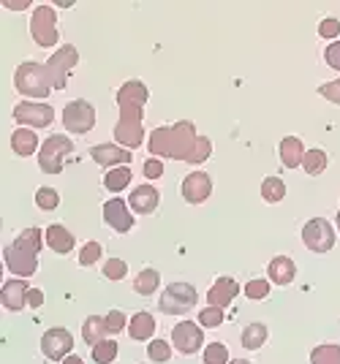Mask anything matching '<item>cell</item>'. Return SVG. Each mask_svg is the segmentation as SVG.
Here are the masks:
<instances>
[{
    "mask_svg": "<svg viewBox=\"0 0 340 364\" xmlns=\"http://www.w3.org/2000/svg\"><path fill=\"white\" fill-rule=\"evenodd\" d=\"M150 92L144 87V82L131 79L117 90V109H120V120L115 125V141L120 147H139L144 141V125H142V114H144V104H147Z\"/></svg>",
    "mask_w": 340,
    "mask_h": 364,
    "instance_id": "cell-1",
    "label": "cell"
},
{
    "mask_svg": "<svg viewBox=\"0 0 340 364\" xmlns=\"http://www.w3.org/2000/svg\"><path fill=\"white\" fill-rule=\"evenodd\" d=\"M196 125L191 120H180L174 125H161L155 128L147 139V150L155 158H171V161H188L191 150L196 144Z\"/></svg>",
    "mask_w": 340,
    "mask_h": 364,
    "instance_id": "cell-2",
    "label": "cell"
},
{
    "mask_svg": "<svg viewBox=\"0 0 340 364\" xmlns=\"http://www.w3.org/2000/svg\"><path fill=\"white\" fill-rule=\"evenodd\" d=\"M14 87L22 92V95H28V98H47L49 92L55 90L47 65L33 63V60L22 63L14 71Z\"/></svg>",
    "mask_w": 340,
    "mask_h": 364,
    "instance_id": "cell-3",
    "label": "cell"
},
{
    "mask_svg": "<svg viewBox=\"0 0 340 364\" xmlns=\"http://www.w3.org/2000/svg\"><path fill=\"white\" fill-rule=\"evenodd\" d=\"M196 299H199V294H196V289L191 283H171L161 294L158 307L166 316H186L188 310L196 307Z\"/></svg>",
    "mask_w": 340,
    "mask_h": 364,
    "instance_id": "cell-4",
    "label": "cell"
},
{
    "mask_svg": "<svg viewBox=\"0 0 340 364\" xmlns=\"http://www.w3.org/2000/svg\"><path fill=\"white\" fill-rule=\"evenodd\" d=\"M31 36L36 44L47 46V49L60 41V36H58V14H55L52 6H47V3L36 6V11L31 16Z\"/></svg>",
    "mask_w": 340,
    "mask_h": 364,
    "instance_id": "cell-5",
    "label": "cell"
},
{
    "mask_svg": "<svg viewBox=\"0 0 340 364\" xmlns=\"http://www.w3.org/2000/svg\"><path fill=\"white\" fill-rule=\"evenodd\" d=\"M71 152H74L71 139L63 136V134H55V136H49L47 141L41 144V150H38V166H41V171H47V174H60L63 161H65Z\"/></svg>",
    "mask_w": 340,
    "mask_h": 364,
    "instance_id": "cell-6",
    "label": "cell"
},
{
    "mask_svg": "<svg viewBox=\"0 0 340 364\" xmlns=\"http://www.w3.org/2000/svg\"><path fill=\"white\" fill-rule=\"evenodd\" d=\"M63 125H65L68 134H77V136L87 134V131H93V125H95L93 104L85 101V98L65 104V109H63Z\"/></svg>",
    "mask_w": 340,
    "mask_h": 364,
    "instance_id": "cell-7",
    "label": "cell"
},
{
    "mask_svg": "<svg viewBox=\"0 0 340 364\" xmlns=\"http://www.w3.org/2000/svg\"><path fill=\"white\" fill-rule=\"evenodd\" d=\"M77 63H79V52H77V46H71V44L60 46V49L49 58L47 71H49V76H52V87H55V90H63V87L68 85V76L77 68Z\"/></svg>",
    "mask_w": 340,
    "mask_h": 364,
    "instance_id": "cell-8",
    "label": "cell"
},
{
    "mask_svg": "<svg viewBox=\"0 0 340 364\" xmlns=\"http://www.w3.org/2000/svg\"><path fill=\"white\" fill-rule=\"evenodd\" d=\"M302 242L308 250L313 253H329L335 247V231H332V223L324 220V218H313L302 226Z\"/></svg>",
    "mask_w": 340,
    "mask_h": 364,
    "instance_id": "cell-9",
    "label": "cell"
},
{
    "mask_svg": "<svg viewBox=\"0 0 340 364\" xmlns=\"http://www.w3.org/2000/svg\"><path fill=\"white\" fill-rule=\"evenodd\" d=\"M3 258H6V269L14 274V277H22V280H28L36 274L38 269V256L31 253V250H25V247H19V245H6V250H3Z\"/></svg>",
    "mask_w": 340,
    "mask_h": 364,
    "instance_id": "cell-10",
    "label": "cell"
},
{
    "mask_svg": "<svg viewBox=\"0 0 340 364\" xmlns=\"http://www.w3.org/2000/svg\"><path fill=\"white\" fill-rule=\"evenodd\" d=\"M71 348H74V337H71L68 329H63V326L47 329L44 337H41V350H44V356L52 359V362H63L65 356H71Z\"/></svg>",
    "mask_w": 340,
    "mask_h": 364,
    "instance_id": "cell-11",
    "label": "cell"
},
{
    "mask_svg": "<svg viewBox=\"0 0 340 364\" xmlns=\"http://www.w3.org/2000/svg\"><path fill=\"white\" fill-rule=\"evenodd\" d=\"M171 343H174V348L180 350L183 356L196 353V350L201 348V343H204L201 326L193 323V321H180V323L171 329Z\"/></svg>",
    "mask_w": 340,
    "mask_h": 364,
    "instance_id": "cell-12",
    "label": "cell"
},
{
    "mask_svg": "<svg viewBox=\"0 0 340 364\" xmlns=\"http://www.w3.org/2000/svg\"><path fill=\"white\" fill-rule=\"evenodd\" d=\"M14 120L19 125H31V128H47L55 120V109L49 104H16Z\"/></svg>",
    "mask_w": 340,
    "mask_h": 364,
    "instance_id": "cell-13",
    "label": "cell"
},
{
    "mask_svg": "<svg viewBox=\"0 0 340 364\" xmlns=\"http://www.w3.org/2000/svg\"><path fill=\"white\" fill-rule=\"evenodd\" d=\"M104 223L109 228H115L117 234H128L134 228V215L128 213V204H125L123 198L115 196L104 204Z\"/></svg>",
    "mask_w": 340,
    "mask_h": 364,
    "instance_id": "cell-14",
    "label": "cell"
},
{
    "mask_svg": "<svg viewBox=\"0 0 340 364\" xmlns=\"http://www.w3.org/2000/svg\"><path fill=\"white\" fill-rule=\"evenodd\" d=\"M183 198L188 204H204L210 193H213V180L204 174V171H191L186 180H183Z\"/></svg>",
    "mask_w": 340,
    "mask_h": 364,
    "instance_id": "cell-15",
    "label": "cell"
},
{
    "mask_svg": "<svg viewBox=\"0 0 340 364\" xmlns=\"http://www.w3.org/2000/svg\"><path fill=\"white\" fill-rule=\"evenodd\" d=\"M28 294H31L28 280H22V277H11V280H6V283H3V289H0V302H3L6 310L16 313V310L28 307Z\"/></svg>",
    "mask_w": 340,
    "mask_h": 364,
    "instance_id": "cell-16",
    "label": "cell"
},
{
    "mask_svg": "<svg viewBox=\"0 0 340 364\" xmlns=\"http://www.w3.org/2000/svg\"><path fill=\"white\" fill-rule=\"evenodd\" d=\"M90 155H93L95 164L104 168H117L131 164V150L115 147V144H95V147H90Z\"/></svg>",
    "mask_w": 340,
    "mask_h": 364,
    "instance_id": "cell-17",
    "label": "cell"
},
{
    "mask_svg": "<svg viewBox=\"0 0 340 364\" xmlns=\"http://www.w3.org/2000/svg\"><path fill=\"white\" fill-rule=\"evenodd\" d=\"M237 294H240V283L234 277H218L213 283V289L207 291V302L223 310V307H229L237 299Z\"/></svg>",
    "mask_w": 340,
    "mask_h": 364,
    "instance_id": "cell-18",
    "label": "cell"
},
{
    "mask_svg": "<svg viewBox=\"0 0 340 364\" xmlns=\"http://www.w3.org/2000/svg\"><path fill=\"white\" fill-rule=\"evenodd\" d=\"M158 201H161V193L155 191L153 185H139L137 191H131L128 207L139 215H153L158 210Z\"/></svg>",
    "mask_w": 340,
    "mask_h": 364,
    "instance_id": "cell-19",
    "label": "cell"
},
{
    "mask_svg": "<svg viewBox=\"0 0 340 364\" xmlns=\"http://www.w3.org/2000/svg\"><path fill=\"white\" fill-rule=\"evenodd\" d=\"M267 277L275 283V286H289L297 277V267L289 256H275L267 267Z\"/></svg>",
    "mask_w": 340,
    "mask_h": 364,
    "instance_id": "cell-20",
    "label": "cell"
},
{
    "mask_svg": "<svg viewBox=\"0 0 340 364\" xmlns=\"http://www.w3.org/2000/svg\"><path fill=\"white\" fill-rule=\"evenodd\" d=\"M44 240H47L49 250H55V253H60V256L74 250V234L65 226H60V223H52V226L44 231Z\"/></svg>",
    "mask_w": 340,
    "mask_h": 364,
    "instance_id": "cell-21",
    "label": "cell"
},
{
    "mask_svg": "<svg viewBox=\"0 0 340 364\" xmlns=\"http://www.w3.org/2000/svg\"><path fill=\"white\" fill-rule=\"evenodd\" d=\"M280 164L286 168H299L302 166V158H305V147L297 136H286L280 141Z\"/></svg>",
    "mask_w": 340,
    "mask_h": 364,
    "instance_id": "cell-22",
    "label": "cell"
},
{
    "mask_svg": "<svg viewBox=\"0 0 340 364\" xmlns=\"http://www.w3.org/2000/svg\"><path fill=\"white\" fill-rule=\"evenodd\" d=\"M128 334H131V340H137V343H144V340H153L155 334V318L150 313H137V316H131L128 321Z\"/></svg>",
    "mask_w": 340,
    "mask_h": 364,
    "instance_id": "cell-23",
    "label": "cell"
},
{
    "mask_svg": "<svg viewBox=\"0 0 340 364\" xmlns=\"http://www.w3.org/2000/svg\"><path fill=\"white\" fill-rule=\"evenodd\" d=\"M11 147H14V152L22 155V158H28V155L41 150L38 136H36V131H31V128H16L14 134H11Z\"/></svg>",
    "mask_w": 340,
    "mask_h": 364,
    "instance_id": "cell-24",
    "label": "cell"
},
{
    "mask_svg": "<svg viewBox=\"0 0 340 364\" xmlns=\"http://www.w3.org/2000/svg\"><path fill=\"white\" fill-rule=\"evenodd\" d=\"M158 283H161V274H158V269L147 267V269H142V272L134 277V291H137V294H142V296H153L155 291H158Z\"/></svg>",
    "mask_w": 340,
    "mask_h": 364,
    "instance_id": "cell-25",
    "label": "cell"
},
{
    "mask_svg": "<svg viewBox=\"0 0 340 364\" xmlns=\"http://www.w3.org/2000/svg\"><path fill=\"white\" fill-rule=\"evenodd\" d=\"M267 337H270V332H267V326L264 323H248L245 329H243V348L248 350H259L267 343Z\"/></svg>",
    "mask_w": 340,
    "mask_h": 364,
    "instance_id": "cell-26",
    "label": "cell"
},
{
    "mask_svg": "<svg viewBox=\"0 0 340 364\" xmlns=\"http://www.w3.org/2000/svg\"><path fill=\"white\" fill-rule=\"evenodd\" d=\"M107 323L104 318H98V316H90V318L82 323V337H85V343H90V348L98 346L101 340H107Z\"/></svg>",
    "mask_w": 340,
    "mask_h": 364,
    "instance_id": "cell-27",
    "label": "cell"
},
{
    "mask_svg": "<svg viewBox=\"0 0 340 364\" xmlns=\"http://www.w3.org/2000/svg\"><path fill=\"white\" fill-rule=\"evenodd\" d=\"M104 185H107V191H125L128 185H131V168L128 166H117V168H109L107 174H104Z\"/></svg>",
    "mask_w": 340,
    "mask_h": 364,
    "instance_id": "cell-28",
    "label": "cell"
},
{
    "mask_svg": "<svg viewBox=\"0 0 340 364\" xmlns=\"http://www.w3.org/2000/svg\"><path fill=\"white\" fill-rule=\"evenodd\" d=\"M310 364H340V346L324 343L310 350Z\"/></svg>",
    "mask_w": 340,
    "mask_h": 364,
    "instance_id": "cell-29",
    "label": "cell"
},
{
    "mask_svg": "<svg viewBox=\"0 0 340 364\" xmlns=\"http://www.w3.org/2000/svg\"><path fill=\"white\" fill-rule=\"evenodd\" d=\"M283 196H286V182L280 180V177H264V182H262L264 201L278 204V201H283Z\"/></svg>",
    "mask_w": 340,
    "mask_h": 364,
    "instance_id": "cell-30",
    "label": "cell"
},
{
    "mask_svg": "<svg viewBox=\"0 0 340 364\" xmlns=\"http://www.w3.org/2000/svg\"><path fill=\"white\" fill-rule=\"evenodd\" d=\"M302 168L308 171L310 177H319L326 168V152L313 147V150H305V158H302Z\"/></svg>",
    "mask_w": 340,
    "mask_h": 364,
    "instance_id": "cell-31",
    "label": "cell"
},
{
    "mask_svg": "<svg viewBox=\"0 0 340 364\" xmlns=\"http://www.w3.org/2000/svg\"><path fill=\"white\" fill-rule=\"evenodd\" d=\"M41 242H44V231L41 228H25L19 237L14 240V245L19 247H25V250H31V253H41Z\"/></svg>",
    "mask_w": 340,
    "mask_h": 364,
    "instance_id": "cell-32",
    "label": "cell"
},
{
    "mask_svg": "<svg viewBox=\"0 0 340 364\" xmlns=\"http://www.w3.org/2000/svg\"><path fill=\"white\" fill-rule=\"evenodd\" d=\"M117 359V343L115 340H101L93 346V362L95 364H112Z\"/></svg>",
    "mask_w": 340,
    "mask_h": 364,
    "instance_id": "cell-33",
    "label": "cell"
},
{
    "mask_svg": "<svg viewBox=\"0 0 340 364\" xmlns=\"http://www.w3.org/2000/svg\"><path fill=\"white\" fill-rule=\"evenodd\" d=\"M210 155H213V141H210L207 136H199L196 139V144H193V150H191V158H188L186 164L199 166V164H204Z\"/></svg>",
    "mask_w": 340,
    "mask_h": 364,
    "instance_id": "cell-34",
    "label": "cell"
},
{
    "mask_svg": "<svg viewBox=\"0 0 340 364\" xmlns=\"http://www.w3.org/2000/svg\"><path fill=\"white\" fill-rule=\"evenodd\" d=\"M58 204H60V196H58L55 188H38V191H36V207H38V210L52 213V210H58Z\"/></svg>",
    "mask_w": 340,
    "mask_h": 364,
    "instance_id": "cell-35",
    "label": "cell"
},
{
    "mask_svg": "<svg viewBox=\"0 0 340 364\" xmlns=\"http://www.w3.org/2000/svg\"><path fill=\"white\" fill-rule=\"evenodd\" d=\"M245 296L248 299H253V302L267 299V296H270V280H264V277H253V280H248Z\"/></svg>",
    "mask_w": 340,
    "mask_h": 364,
    "instance_id": "cell-36",
    "label": "cell"
},
{
    "mask_svg": "<svg viewBox=\"0 0 340 364\" xmlns=\"http://www.w3.org/2000/svg\"><path fill=\"white\" fill-rule=\"evenodd\" d=\"M204 364H229V348L223 343H210L204 348Z\"/></svg>",
    "mask_w": 340,
    "mask_h": 364,
    "instance_id": "cell-37",
    "label": "cell"
},
{
    "mask_svg": "<svg viewBox=\"0 0 340 364\" xmlns=\"http://www.w3.org/2000/svg\"><path fill=\"white\" fill-rule=\"evenodd\" d=\"M223 323V310L221 307H204L199 313V326L201 329H216V326H221Z\"/></svg>",
    "mask_w": 340,
    "mask_h": 364,
    "instance_id": "cell-38",
    "label": "cell"
},
{
    "mask_svg": "<svg viewBox=\"0 0 340 364\" xmlns=\"http://www.w3.org/2000/svg\"><path fill=\"white\" fill-rule=\"evenodd\" d=\"M147 356L153 359V362L164 364L171 359V346L166 343V340H153L150 346H147Z\"/></svg>",
    "mask_w": 340,
    "mask_h": 364,
    "instance_id": "cell-39",
    "label": "cell"
},
{
    "mask_svg": "<svg viewBox=\"0 0 340 364\" xmlns=\"http://www.w3.org/2000/svg\"><path fill=\"white\" fill-rule=\"evenodd\" d=\"M125 274H128V264H125L123 258H109V261H104V277H109V280H123Z\"/></svg>",
    "mask_w": 340,
    "mask_h": 364,
    "instance_id": "cell-40",
    "label": "cell"
},
{
    "mask_svg": "<svg viewBox=\"0 0 340 364\" xmlns=\"http://www.w3.org/2000/svg\"><path fill=\"white\" fill-rule=\"evenodd\" d=\"M101 253H104L101 242H87L82 247V253H79V264H82V267H93L95 261L101 258Z\"/></svg>",
    "mask_w": 340,
    "mask_h": 364,
    "instance_id": "cell-41",
    "label": "cell"
},
{
    "mask_svg": "<svg viewBox=\"0 0 340 364\" xmlns=\"http://www.w3.org/2000/svg\"><path fill=\"white\" fill-rule=\"evenodd\" d=\"M104 323H107L109 334H117V332H123V329H128V318H125L123 310H112L107 318H104Z\"/></svg>",
    "mask_w": 340,
    "mask_h": 364,
    "instance_id": "cell-42",
    "label": "cell"
},
{
    "mask_svg": "<svg viewBox=\"0 0 340 364\" xmlns=\"http://www.w3.org/2000/svg\"><path fill=\"white\" fill-rule=\"evenodd\" d=\"M319 36H322V38H338V36H340V22L335 19V16H326V19H322V25H319Z\"/></svg>",
    "mask_w": 340,
    "mask_h": 364,
    "instance_id": "cell-43",
    "label": "cell"
},
{
    "mask_svg": "<svg viewBox=\"0 0 340 364\" xmlns=\"http://www.w3.org/2000/svg\"><path fill=\"white\" fill-rule=\"evenodd\" d=\"M319 95H322V98H326V101H332V104H338V107H340V79H335V82H326V85H322V87H319Z\"/></svg>",
    "mask_w": 340,
    "mask_h": 364,
    "instance_id": "cell-44",
    "label": "cell"
},
{
    "mask_svg": "<svg viewBox=\"0 0 340 364\" xmlns=\"http://www.w3.org/2000/svg\"><path fill=\"white\" fill-rule=\"evenodd\" d=\"M324 60L329 68L340 71V41H332V44L324 49Z\"/></svg>",
    "mask_w": 340,
    "mask_h": 364,
    "instance_id": "cell-45",
    "label": "cell"
},
{
    "mask_svg": "<svg viewBox=\"0 0 340 364\" xmlns=\"http://www.w3.org/2000/svg\"><path fill=\"white\" fill-rule=\"evenodd\" d=\"M161 174H164V164H161L158 158H150V161L144 164V177H147V180H158Z\"/></svg>",
    "mask_w": 340,
    "mask_h": 364,
    "instance_id": "cell-46",
    "label": "cell"
},
{
    "mask_svg": "<svg viewBox=\"0 0 340 364\" xmlns=\"http://www.w3.org/2000/svg\"><path fill=\"white\" fill-rule=\"evenodd\" d=\"M41 304H44V291L31 289V294H28V307H41Z\"/></svg>",
    "mask_w": 340,
    "mask_h": 364,
    "instance_id": "cell-47",
    "label": "cell"
},
{
    "mask_svg": "<svg viewBox=\"0 0 340 364\" xmlns=\"http://www.w3.org/2000/svg\"><path fill=\"white\" fill-rule=\"evenodd\" d=\"M3 6H6V9H16V11H19V9H28V6H31V0H6Z\"/></svg>",
    "mask_w": 340,
    "mask_h": 364,
    "instance_id": "cell-48",
    "label": "cell"
},
{
    "mask_svg": "<svg viewBox=\"0 0 340 364\" xmlns=\"http://www.w3.org/2000/svg\"><path fill=\"white\" fill-rule=\"evenodd\" d=\"M63 364H85V362H82L79 356H74V353H71V356H65V359H63Z\"/></svg>",
    "mask_w": 340,
    "mask_h": 364,
    "instance_id": "cell-49",
    "label": "cell"
},
{
    "mask_svg": "<svg viewBox=\"0 0 340 364\" xmlns=\"http://www.w3.org/2000/svg\"><path fill=\"white\" fill-rule=\"evenodd\" d=\"M229 364H250V362H245V359H234V362H229Z\"/></svg>",
    "mask_w": 340,
    "mask_h": 364,
    "instance_id": "cell-50",
    "label": "cell"
},
{
    "mask_svg": "<svg viewBox=\"0 0 340 364\" xmlns=\"http://www.w3.org/2000/svg\"><path fill=\"white\" fill-rule=\"evenodd\" d=\"M338 231H340V210H338Z\"/></svg>",
    "mask_w": 340,
    "mask_h": 364,
    "instance_id": "cell-51",
    "label": "cell"
}]
</instances>
